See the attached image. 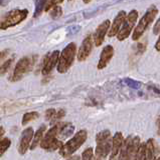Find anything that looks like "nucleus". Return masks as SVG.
<instances>
[{"label": "nucleus", "instance_id": "58836bf2", "mask_svg": "<svg viewBox=\"0 0 160 160\" xmlns=\"http://www.w3.org/2000/svg\"><path fill=\"white\" fill-rule=\"evenodd\" d=\"M92 160H104V159H101V158H98V157H95V158H92Z\"/></svg>", "mask_w": 160, "mask_h": 160}, {"label": "nucleus", "instance_id": "6ab92c4d", "mask_svg": "<svg viewBox=\"0 0 160 160\" xmlns=\"http://www.w3.org/2000/svg\"><path fill=\"white\" fill-rule=\"evenodd\" d=\"M144 157L145 160H154V140L148 139L144 143Z\"/></svg>", "mask_w": 160, "mask_h": 160}, {"label": "nucleus", "instance_id": "a878e982", "mask_svg": "<svg viewBox=\"0 0 160 160\" xmlns=\"http://www.w3.org/2000/svg\"><path fill=\"white\" fill-rule=\"evenodd\" d=\"M93 155H94V150H93V148L90 147L83 152L81 160H92Z\"/></svg>", "mask_w": 160, "mask_h": 160}, {"label": "nucleus", "instance_id": "9d476101", "mask_svg": "<svg viewBox=\"0 0 160 160\" xmlns=\"http://www.w3.org/2000/svg\"><path fill=\"white\" fill-rule=\"evenodd\" d=\"M33 138V129L31 127H28L24 129L21 133V137L19 140V145H18V152L19 154H25V152L28 150L29 145Z\"/></svg>", "mask_w": 160, "mask_h": 160}, {"label": "nucleus", "instance_id": "6e6552de", "mask_svg": "<svg viewBox=\"0 0 160 160\" xmlns=\"http://www.w3.org/2000/svg\"><path fill=\"white\" fill-rule=\"evenodd\" d=\"M137 19H138L137 10H131L126 16V19H125V21L123 23L122 28L119 30V32L117 34V38L119 41H123L127 37H129L130 33L133 30V27L135 26V23H136Z\"/></svg>", "mask_w": 160, "mask_h": 160}, {"label": "nucleus", "instance_id": "f8f14e48", "mask_svg": "<svg viewBox=\"0 0 160 160\" xmlns=\"http://www.w3.org/2000/svg\"><path fill=\"white\" fill-rule=\"evenodd\" d=\"M93 49V38L91 35H89L86 38L84 39V41L82 42L81 46H80V49L78 51V60L80 62L85 61L92 52Z\"/></svg>", "mask_w": 160, "mask_h": 160}, {"label": "nucleus", "instance_id": "cd10ccee", "mask_svg": "<svg viewBox=\"0 0 160 160\" xmlns=\"http://www.w3.org/2000/svg\"><path fill=\"white\" fill-rule=\"evenodd\" d=\"M56 113H57V111L53 108L47 109V111H46V118H47V120H51V123H52V120L54 119V116H56Z\"/></svg>", "mask_w": 160, "mask_h": 160}, {"label": "nucleus", "instance_id": "c756f323", "mask_svg": "<svg viewBox=\"0 0 160 160\" xmlns=\"http://www.w3.org/2000/svg\"><path fill=\"white\" fill-rule=\"evenodd\" d=\"M9 52H10V50L9 49H5V50H3V51L0 52V66L2 65V62L5 60V58L8 56Z\"/></svg>", "mask_w": 160, "mask_h": 160}, {"label": "nucleus", "instance_id": "1a4fd4ad", "mask_svg": "<svg viewBox=\"0 0 160 160\" xmlns=\"http://www.w3.org/2000/svg\"><path fill=\"white\" fill-rule=\"evenodd\" d=\"M59 54L61 53H59L58 50H56V51H53L52 53H48L47 56L44 57L42 70H41L43 75H48L52 71V69L54 68V66H56L58 61Z\"/></svg>", "mask_w": 160, "mask_h": 160}, {"label": "nucleus", "instance_id": "a19ab883", "mask_svg": "<svg viewBox=\"0 0 160 160\" xmlns=\"http://www.w3.org/2000/svg\"><path fill=\"white\" fill-rule=\"evenodd\" d=\"M154 160H155V159H154Z\"/></svg>", "mask_w": 160, "mask_h": 160}, {"label": "nucleus", "instance_id": "f3484780", "mask_svg": "<svg viewBox=\"0 0 160 160\" xmlns=\"http://www.w3.org/2000/svg\"><path fill=\"white\" fill-rule=\"evenodd\" d=\"M74 127L71 123H61L58 136L62 138V140L64 138H68L74 133Z\"/></svg>", "mask_w": 160, "mask_h": 160}, {"label": "nucleus", "instance_id": "0eeeda50", "mask_svg": "<svg viewBox=\"0 0 160 160\" xmlns=\"http://www.w3.org/2000/svg\"><path fill=\"white\" fill-rule=\"evenodd\" d=\"M36 56H25L21 58L17 62L15 68L13 70L11 81H19L21 80L27 73H29L33 68Z\"/></svg>", "mask_w": 160, "mask_h": 160}, {"label": "nucleus", "instance_id": "473e14b6", "mask_svg": "<svg viewBox=\"0 0 160 160\" xmlns=\"http://www.w3.org/2000/svg\"><path fill=\"white\" fill-rule=\"evenodd\" d=\"M148 86H150V87H148V88H149V89H151V90H153V91H154L155 93L160 94V89H159L158 87L155 86V85H148Z\"/></svg>", "mask_w": 160, "mask_h": 160}, {"label": "nucleus", "instance_id": "423d86ee", "mask_svg": "<svg viewBox=\"0 0 160 160\" xmlns=\"http://www.w3.org/2000/svg\"><path fill=\"white\" fill-rule=\"evenodd\" d=\"M157 13H158V9L156 8V6H154V5L150 6L147 9L146 13H145L143 15V17L140 19L139 23L134 29V32L132 34V39L134 41H137L138 39H140V37H141L143 33L145 32V30H146L149 25L154 21Z\"/></svg>", "mask_w": 160, "mask_h": 160}, {"label": "nucleus", "instance_id": "c85d7f7f", "mask_svg": "<svg viewBox=\"0 0 160 160\" xmlns=\"http://www.w3.org/2000/svg\"><path fill=\"white\" fill-rule=\"evenodd\" d=\"M63 1H46V7H44V10L47 11H49L53 6H56L58 4H61Z\"/></svg>", "mask_w": 160, "mask_h": 160}, {"label": "nucleus", "instance_id": "72a5a7b5", "mask_svg": "<svg viewBox=\"0 0 160 160\" xmlns=\"http://www.w3.org/2000/svg\"><path fill=\"white\" fill-rule=\"evenodd\" d=\"M155 49H156L157 51H160V36H159V39L157 40V42L155 43Z\"/></svg>", "mask_w": 160, "mask_h": 160}, {"label": "nucleus", "instance_id": "bb28decb", "mask_svg": "<svg viewBox=\"0 0 160 160\" xmlns=\"http://www.w3.org/2000/svg\"><path fill=\"white\" fill-rule=\"evenodd\" d=\"M80 30H81V26L80 25H74V26H71L68 28V36H73V35L77 34Z\"/></svg>", "mask_w": 160, "mask_h": 160}, {"label": "nucleus", "instance_id": "7c9ffc66", "mask_svg": "<svg viewBox=\"0 0 160 160\" xmlns=\"http://www.w3.org/2000/svg\"><path fill=\"white\" fill-rule=\"evenodd\" d=\"M64 115H66V112H64V110L63 109H59L58 111H57L56 113V116H54V119L52 120V124H53V121H56V120H59V119H62Z\"/></svg>", "mask_w": 160, "mask_h": 160}, {"label": "nucleus", "instance_id": "2eb2a0df", "mask_svg": "<svg viewBox=\"0 0 160 160\" xmlns=\"http://www.w3.org/2000/svg\"><path fill=\"white\" fill-rule=\"evenodd\" d=\"M124 138L121 132H117L114 135L112 139V146H111V156L110 160H118V153L120 152V149L123 144Z\"/></svg>", "mask_w": 160, "mask_h": 160}, {"label": "nucleus", "instance_id": "9b49d317", "mask_svg": "<svg viewBox=\"0 0 160 160\" xmlns=\"http://www.w3.org/2000/svg\"><path fill=\"white\" fill-rule=\"evenodd\" d=\"M110 25H111V22L110 20H105L103 23H101L97 27L96 31H95L94 35H93V41L95 43L97 47L101 46L102 43L104 42V39H105V35L107 34V32L109 31V28H110Z\"/></svg>", "mask_w": 160, "mask_h": 160}, {"label": "nucleus", "instance_id": "20e7f679", "mask_svg": "<svg viewBox=\"0 0 160 160\" xmlns=\"http://www.w3.org/2000/svg\"><path fill=\"white\" fill-rule=\"evenodd\" d=\"M59 126H61V123L53 125L42 137L41 141V147L42 149H46L47 151H54V150L59 149L63 145L61 140L58 139Z\"/></svg>", "mask_w": 160, "mask_h": 160}, {"label": "nucleus", "instance_id": "2f4dec72", "mask_svg": "<svg viewBox=\"0 0 160 160\" xmlns=\"http://www.w3.org/2000/svg\"><path fill=\"white\" fill-rule=\"evenodd\" d=\"M153 33L155 35L160 34V17L157 20V22L155 23V25H154V27H153Z\"/></svg>", "mask_w": 160, "mask_h": 160}, {"label": "nucleus", "instance_id": "dca6fc26", "mask_svg": "<svg viewBox=\"0 0 160 160\" xmlns=\"http://www.w3.org/2000/svg\"><path fill=\"white\" fill-rule=\"evenodd\" d=\"M126 16H127V14H126V12L124 11V10L120 11L117 14V16L115 17L114 21H113V23L111 25V29L108 31V36L109 37H113V36H115V35L118 34L120 27H121V25H123L125 19H126Z\"/></svg>", "mask_w": 160, "mask_h": 160}, {"label": "nucleus", "instance_id": "e433bc0d", "mask_svg": "<svg viewBox=\"0 0 160 160\" xmlns=\"http://www.w3.org/2000/svg\"><path fill=\"white\" fill-rule=\"evenodd\" d=\"M156 125H157V128H158V133H160V116H159V117L157 118Z\"/></svg>", "mask_w": 160, "mask_h": 160}, {"label": "nucleus", "instance_id": "4468645a", "mask_svg": "<svg viewBox=\"0 0 160 160\" xmlns=\"http://www.w3.org/2000/svg\"><path fill=\"white\" fill-rule=\"evenodd\" d=\"M114 55V48L111 45H107L105 46L101 52V56H100V60L98 62V69L101 70L104 69L107 66L108 63L110 62V60L112 59Z\"/></svg>", "mask_w": 160, "mask_h": 160}, {"label": "nucleus", "instance_id": "a211bd4d", "mask_svg": "<svg viewBox=\"0 0 160 160\" xmlns=\"http://www.w3.org/2000/svg\"><path fill=\"white\" fill-rule=\"evenodd\" d=\"M46 129H47V126L46 125H41V127H39L37 129V131L36 132V134H33V138H32V143L30 145V150H34L36 147H37V145L41 143V139L43 137V134H44V131H46Z\"/></svg>", "mask_w": 160, "mask_h": 160}, {"label": "nucleus", "instance_id": "4be33fe9", "mask_svg": "<svg viewBox=\"0 0 160 160\" xmlns=\"http://www.w3.org/2000/svg\"><path fill=\"white\" fill-rule=\"evenodd\" d=\"M13 61H14V57H11V58L7 59L5 62L2 63V65L0 66V75H4L5 73H7L9 68L11 67Z\"/></svg>", "mask_w": 160, "mask_h": 160}, {"label": "nucleus", "instance_id": "f704fd0d", "mask_svg": "<svg viewBox=\"0 0 160 160\" xmlns=\"http://www.w3.org/2000/svg\"><path fill=\"white\" fill-rule=\"evenodd\" d=\"M67 160H81V157H80L79 155H74V156H71Z\"/></svg>", "mask_w": 160, "mask_h": 160}, {"label": "nucleus", "instance_id": "393cba45", "mask_svg": "<svg viewBox=\"0 0 160 160\" xmlns=\"http://www.w3.org/2000/svg\"><path fill=\"white\" fill-rule=\"evenodd\" d=\"M124 82H125V84L127 85V86H129L130 88H133V89H139L140 87H141V85H142L141 82L136 81V80L131 79V78H125Z\"/></svg>", "mask_w": 160, "mask_h": 160}, {"label": "nucleus", "instance_id": "aec40b11", "mask_svg": "<svg viewBox=\"0 0 160 160\" xmlns=\"http://www.w3.org/2000/svg\"><path fill=\"white\" fill-rule=\"evenodd\" d=\"M38 116H39V114L36 111L25 113L22 117V125H26L28 122L32 121V120H34V119H37Z\"/></svg>", "mask_w": 160, "mask_h": 160}, {"label": "nucleus", "instance_id": "f257e3e1", "mask_svg": "<svg viewBox=\"0 0 160 160\" xmlns=\"http://www.w3.org/2000/svg\"><path fill=\"white\" fill-rule=\"evenodd\" d=\"M77 55V46L74 42L68 44L59 54L58 61V71L59 73H66L74 63Z\"/></svg>", "mask_w": 160, "mask_h": 160}, {"label": "nucleus", "instance_id": "c9c22d12", "mask_svg": "<svg viewBox=\"0 0 160 160\" xmlns=\"http://www.w3.org/2000/svg\"><path fill=\"white\" fill-rule=\"evenodd\" d=\"M4 133H5V130H4V128L2 126H0V138L3 136Z\"/></svg>", "mask_w": 160, "mask_h": 160}, {"label": "nucleus", "instance_id": "5701e85b", "mask_svg": "<svg viewBox=\"0 0 160 160\" xmlns=\"http://www.w3.org/2000/svg\"><path fill=\"white\" fill-rule=\"evenodd\" d=\"M46 7V1H36V10H34L33 17H38Z\"/></svg>", "mask_w": 160, "mask_h": 160}, {"label": "nucleus", "instance_id": "412c9836", "mask_svg": "<svg viewBox=\"0 0 160 160\" xmlns=\"http://www.w3.org/2000/svg\"><path fill=\"white\" fill-rule=\"evenodd\" d=\"M10 144H11L10 139H8V138L0 139V157H1L2 155L5 153L6 150L10 147Z\"/></svg>", "mask_w": 160, "mask_h": 160}, {"label": "nucleus", "instance_id": "7ed1b4c3", "mask_svg": "<svg viewBox=\"0 0 160 160\" xmlns=\"http://www.w3.org/2000/svg\"><path fill=\"white\" fill-rule=\"evenodd\" d=\"M28 10L27 9H13L7 12L2 17L0 21V29L6 30L10 27L16 26L17 24L22 22L27 17Z\"/></svg>", "mask_w": 160, "mask_h": 160}, {"label": "nucleus", "instance_id": "b1692460", "mask_svg": "<svg viewBox=\"0 0 160 160\" xmlns=\"http://www.w3.org/2000/svg\"><path fill=\"white\" fill-rule=\"evenodd\" d=\"M49 15H51V17L52 19H58L59 18L63 15V9L61 6H58V5H56V6H53L52 8V11L49 12Z\"/></svg>", "mask_w": 160, "mask_h": 160}, {"label": "nucleus", "instance_id": "f03ea898", "mask_svg": "<svg viewBox=\"0 0 160 160\" xmlns=\"http://www.w3.org/2000/svg\"><path fill=\"white\" fill-rule=\"evenodd\" d=\"M87 138H88V133L86 130H84V129L80 130L72 139H69L66 144H63V146L59 148V154H61L63 157L71 156L73 153L76 152L77 150L86 142Z\"/></svg>", "mask_w": 160, "mask_h": 160}, {"label": "nucleus", "instance_id": "ddd939ff", "mask_svg": "<svg viewBox=\"0 0 160 160\" xmlns=\"http://www.w3.org/2000/svg\"><path fill=\"white\" fill-rule=\"evenodd\" d=\"M111 146H112V140L111 138L101 140V141H97V147H96V157L105 159L108 154L111 151Z\"/></svg>", "mask_w": 160, "mask_h": 160}, {"label": "nucleus", "instance_id": "39448f33", "mask_svg": "<svg viewBox=\"0 0 160 160\" xmlns=\"http://www.w3.org/2000/svg\"><path fill=\"white\" fill-rule=\"evenodd\" d=\"M139 147L140 138L138 136H128L123 141L118 160H132L137 154Z\"/></svg>", "mask_w": 160, "mask_h": 160}, {"label": "nucleus", "instance_id": "ea45409f", "mask_svg": "<svg viewBox=\"0 0 160 160\" xmlns=\"http://www.w3.org/2000/svg\"><path fill=\"white\" fill-rule=\"evenodd\" d=\"M157 160H160V156H159V158H158V159H157Z\"/></svg>", "mask_w": 160, "mask_h": 160}, {"label": "nucleus", "instance_id": "4c0bfd02", "mask_svg": "<svg viewBox=\"0 0 160 160\" xmlns=\"http://www.w3.org/2000/svg\"><path fill=\"white\" fill-rule=\"evenodd\" d=\"M9 3V1H0V5L1 6H5V5H7Z\"/></svg>", "mask_w": 160, "mask_h": 160}]
</instances>
